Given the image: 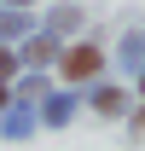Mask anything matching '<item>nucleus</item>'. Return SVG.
Listing matches in <instances>:
<instances>
[{
	"label": "nucleus",
	"mask_w": 145,
	"mask_h": 151,
	"mask_svg": "<svg viewBox=\"0 0 145 151\" xmlns=\"http://www.w3.org/2000/svg\"><path fill=\"white\" fill-rule=\"evenodd\" d=\"M12 6H29V0H12Z\"/></svg>",
	"instance_id": "20e7f679"
},
{
	"label": "nucleus",
	"mask_w": 145,
	"mask_h": 151,
	"mask_svg": "<svg viewBox=\"0 0 145 151\" xmlns=\"http://www.w3.org/2000/svg\"><path fill=\"white\" fill-rule=\"evenodd\" d=\"M58 64H64V76H70V81H87V76L105 70V52H99V47H70Z\"/></svg>",
	"instance_id": "f257e3e1"
},
{
	"label": "nucleus",
	"mask_w": 145,
	"mask_h": 151,
	"mask_svg": "<svg viewBox=\"0 0 145 151\" xmlns=\"http://www.w3.org/2000/svg\"><path fill=\"white\" fill-rule=\"evenodd\" d=\"M12 64H18V58H12V52H0V76H12Z\"/></svg>",
	"instance_id": "7ed1b4c3"
},
{
	"label": "nucleus",
	"mask_w": 145,
	"mask_h": 151,
	"mask_svg": "<svg viewBox=\"0 0 145 151\" xmlns=\"http://www.w3.org/2000/svg\"><path fill=\"white\" fill-rule=\"evenodd\" d=\"M139 93H145V76H139Z\"/></svg>",
	"instance_id": "39448f33"
},
{
	"label": "nucleus",
	"mask_w": 145,
	"mask_h": 151,
	"mask_svg": "<svg viewBox=\"0 0 145 151\" xmlns=\"http://www.w3.org/2000/svg\"><path fill=\"white\" fill-rule=\"evenodd\" d=\"M93 105H99V111H105V116H116V111H122V105H128V99H122V93H110V87H105V93L93 99Z\"/></svg>",
	"instance_id": "f03ea898"
}]
</instances>
